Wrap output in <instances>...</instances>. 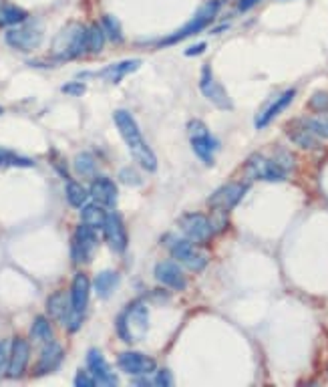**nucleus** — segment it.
I'll return each mask as SVG.
<instances>
[{
  "label": "nucleus",
  "instance_id": "f257e3e1",
  "mask_svg": "<svg viewBox=\"0 0 328 387\" xmlns=\"http://www.w3.org/2000/svg\"><path fill=\"white\" fill-rule=\"evenodd\" d=\"M113 119H115L117 129H119L121 137L125 139V143H127L129 152L133 155V159H136L145 172H155L157 170V155L149 148L147 139L141 134V129H139V125H137L133 116L129 111H125V109H117Z\"/></svg>",
  "mask_w": 328,
  "mask_h": 387
},
{
  "label": "nucleus",
  "instance_id": "f03ea898",
  "mask_svg": "<svg viewBox=\"0 0 328 387\" xmlns=\"http://www.w3.org/2000/svg\"><path fill=\"white\" fill-rule=\"evenodd\" d=\"M292 170V155L280 152L278 157H268L264 154H254L246 161V174L252 180L264 182H284Z\"/></svg>",
  "mask_w": 328,
  "mask_h": 387
},
{
  "label": "nucleus",
  "instance_id": "7ed1b4c3",
  "mask_svg": "<svg viewBox=\"0 0 328 387\" xmlns=\"http://www.w3.org/2000/svg\"><path fill=\"white\" fill-rule=\"evenodd\" d=\"M115 327L121 341H125L129 345L141 341L149 329V310L145 307V303L136 301V303L127 305L117 317Z\"/></svg>",
  "mask_w": 328,
  "mask_h": 387
},
{
  "label": "nucleus",
  "instance_id": "20e7f679",
  "mask_svg": "<svg viewBox=\"0 0 328 387\" xmlns=\"http://www.w3.org/2000/svg\"><path fill=\"white\" fill-rule=\"evenodd\" d=\"M83 53H87V29L81 24H69L53 40V55L58 61L77 58Z\"/></svg>",
  "mask_w": 328,
  "mask_h": 387
},
{
  "label": "nucleus",
  "instance_id": "39448f33",
  "mask_svg": "<svg viewBox=\"0 0 328 387\" xmlns=\"http://www.w3.org/2000/svg\"><path fill=\"white\" fill-rule=\"evenodd\" d=\"M89 292H91V281L85 272H77L71 285V310L69 317L65 321L69 333H75L81 329L83 319H85V310H87V303H89Z\"/></svg>",
  "mask_w": 328,
  "mask_h": 387
},
{
  "label": "nucleus",
  "instance_id": "423d86ee",
  "mask_svg": "<svg viewBox=\"0 0 328 387\" xmlns=\"http://www.w3.org/2000/svg\"><path fill=\"white\" fill-rule=\"evenodd\" d=\"M220 8H222V0H210V2H206V4L197 10V15H195L188 24H183L175 35H170L167 39H163L159 45H161V47L175 45V42H179V40L188 39V37H193V35L202 33L204 29H208V26L212 24L213 19H215V15L220 13Z\"/></svg>",
  "mask_w": 328,
  "mask_h": 387
},
{
  "label": "nucleus",
  "instance_id": "0eeeda50",
  "mask_svg": "<svg viewBox=\"0 0 328 387\" xmlns=\"http://www.w3.org/2000/svg\"><path fill=\"white\" fill-rule=\"evenodd\" d=\"M167 240L170 242H165V246L170 248L172 256H174L181 267H186L188 271L202 272L208 267V258L197 251L195 242H192L190 238H186V236H174L172 234Z\"/></svg>",
  "mask_w": 328,
  "mask_h": 387
},
{
  "label": "nucleus",
  "instance_id": "6e6552de",
  "mask_svg": "<svg viewBox=\"0 0 328 387\" xmlns=\"http://www.w3.org/2000/svg\"><path fill=\"white\" fill-rule=\"evenodd\" d=\"M177 226L181 234L186 238H190L195 244H204V242H210L212 236L215 234V226L213 222L202 212H188L183 214L179 220H177Z\"/></svg>",
  "mask_w": 328,
  "mask_h": 387
},
{
  "label": "nucleus",
  "instance_id": "1a4fd4ad",
  "mask_svg": "<svg viewBox=\"0 0 328 387\" xmlns=\"http://www.w3.org/2000/svg\"><path fill=\"white\" fill-rule=\"evenodd\" d=\"M188 132H190L192 150L195 152V155H197L204 164L212 166L213 154H215L218 148H220L218 139H213V137L210 136V132H208V127H206L202 121H195V119L188 123Z\"/></svg>",
  "mask_w": 328,
  "mask_h": 387
},
{
  "label": "nucleus",
  "instance_id": "9d476101",
  "mask_svg": "<svg viewBox=\"0 0 328 387\" xmlns=\"http://www.w3.org/2000/svg\"><path fill=\"white\" fill-rule=\"evenodd\" d=\"M97 246H99V238H97V230L81 224L73 234V242H71V258L75 264H87L93 254H95Z\"/></svg>",
  "mask_w": 328,
  "mask_h": 387
},
{
  "label": "nucleus",
  "instance_id": "9b49d317",
  "mask_svg": "<svg viewBox=\"0 0 328 387\" xmlns=\"http://www.w3.org/2000/svg\"><path fill=\"white\" fill-rule=\"evenodd\" d=\"M4 40L17 51H35L42 40V26L39 22H26L20 29H10L4 35Z\"/></svg>",
  "mask_w": 328,
  "mask_h": 387
},
{
  "label": "nucleus",
  "instance_id": "f8f14e48",
  "mask_svg": "<svg viewBox=\"0 0 328 387\" xmlns=\"http://www.w3.org/2000/svg\"><path fill=\"white\" fill-rule=\"evenodd\" d=\"M199 91H202V95L206 97L210 103H213L215 107H220V109H232V101H230V97L226 93V89L215 81L210 65H206V67L202 69Z\"/></svg>",
  "mask_w": 328,
  "mask_h": 387
},
{
  "label": "nucleus",
  "instance_id": "ddd939ff",
  "mask_svg": "<svg viewBox=\"0 0 328 387\" xmlns=\"http://www.w3.org/2000/svg\"><path fill=\"white\" fill-rule=\"evenodd\" d=\"M117 365H119V369H121L123 373L133 375V377H145V375H151L155 371L154 359L147 357L145 353H139V351H125V353H119Z\"/></svg>",
  "mask_w": 328,
  "mask_h": 387
},
{
  "label": "nucleus",
  "instance_id": "4468645a",
  "mask_svg": "<svg viewBox=\"0 0 328 387\" xmlns=\"http://www.w3.org/2000/svg\"><path fill=\"white\" fill-rule=\"evenodd\" d=\"M246 192H248V186H246V184L232 182V184H226V186H222L220 190H215V192L210 196L208 204H210L212 208H215V210L230 212L232 208H236V206L242 202V198L246 196Z\"/></svg>",
  "mask_w": 328,
  "mask_h": 387
},
{
  "label": "nucleus",
  "instance_id": "2eb2a0df",
  "mask_svg": "<svg viewBox=\"0 0 328 387\" xmlns=\"http://www.w3.org/2000/svg\"><path fill=\"white\" fill-rule=\"evenodd\" d=\"M87 369H89V373L93 375L95 384H99V386H117L115 373L111 371L109 363L105 361V357L99 349H89Z\"/></svg>",
  "mask_w": 328,
  "mask_h": 387
},
{
  "label": "nucleus",
  "instance_id": "dca6fc26",
  "mask_svg": "<svg viewBox=\"0 0 328 387\" xmlns=\"http://www.w3.org/2000/svg\"><path fill=\"white\" fill-rule=\"evenodd\" d=\"M154 276L167 289L172 290H183L186 289V274L181 271V267L174 260H163L159 264H155Z\"/></svg>",
  "mask_w": 328,
  "mask_h": 387
},
{
  "label": "nucleus",
  "instance_id": "f3484780",
  "mask_svg": "<svg viewBox=\"0 0 328 387\" xmlns=\"http://www.w3.org/2000/svg\"><path fill=\"white\" fill-rule=\"evenodd\" d=\"M103 234H105V240L109 244V248L113 252H123L127 248V232H125V226H123V220L117 212L107 214V220H105V226H103Z\"/></svg>",
  "mask_w": 328,
  "mask_h": 387
},
{
  "label": "nucleus",
  "instance_id": "a211bd4d",
  "mask_svg": "<svg viewBox=\"0 0 328 387\" xmlns=\"http://www.w3.org/2000/svg\"><path fill=\"white\" fill-rule=\"evenodd\" d=\"M28 357H31V345H28V341L22 339V337H15L13 339V347H10V363H8L6 375L13 377V379H19L20 375L26 371Z\"/></svg>",
  "mask_w": 328,
  "mask_h": 387
},
{
  "label": "nucleus",
  "instance_id": "6ab92c4d",
  "mask_svg": "<svg viewBox=\"0 0 328 387\" xmlns=\"http://www.w3.org/2000/svg\"><path fill=\"white\" fill-rule=\"evenodd\" d=\"M294 97H296V89H288V91L280 93L268 107H264V109L258 113V117H256V127H258V129H264L266 125H270L272 121L280 116V113L288 107L290 103L294 101Z\"/></svg>",
  "mask_w": 328,
  "mask_h": 387
},
{
  "label": "nucleus",
  "instance_id": "aec40b11",
  "mask_svg": "<svg viewBox=\"0 0 328 387\" xmlns=\"http://www.w3.org/2000/svg\"><path fill=\"white\" fill-rule=\"evenodd\" d=\"M89 196L99 202L105 208H115L117 204V186L113 184V180L105 177V175H97L91 182L89 188Z\"/></svg>",
  "mask_w": 328,
  "mask_h": 387
},
{
  "label": "nucleus",
  "instance_id": "412c9836",
  "mask_svg": "<svg viewBox=\"0 0 328 387\" xmlns=\"http://www.w3.org/2000/svg\"><path fill=\"white\" fill-rule=\"evenodd\" d=\"M60 361H63V347L57 341L44 343V347L40 351L39 363L35 368V375H47V373L55 371L60 365Z\"/></svg>",
  "mask_w": 328,
  "mask_h": 387
},
{
  "label": "nucleus",
  "instance_id": "4be33fe9",
  "mask_svg": "<svg viewBox=\"0 0 328 387\" xmlns=\"http://www.w3.org/2000/svg\"><path fill=\"white\" fill-rule=\"evenodd\" d=\"M139 65H141V61H137V58H127V61H121V63H113V65H109V67H105L103 71H99L97 75L99 77H103L105 81H109V83H119L123 77H127L129 73H133L139 69Z\"/></svg>",
  "mask_w": 328,
  "mask_h": 387
},
{
  "label": "nucleus",
  "instance_id": "5701e85b",
  "mask_svg": "<svg viewBox=\"0 0 328 387\" xmlns=\"http://www.w3.org/2000/svg\"><path fill=\"white\" fill-rule=\"evenodd\" d=\"M107 210H105V206H101L99 202H91V204H85V206H81V222L83 224H87V226H91V228H95V230H103V226H105V220H107Z\"/></svg>",
  "mask_w": 328,
  "mask_h": 387
},
{
  "label": "nucleus",
  "instance_id": "b1692460",
  "mask_svg": "<svg viewBox=\"0 0 328 387\" xmlns=\"http://www.w3.org/2000/svg\"><path fill=\"white\" fill-rule=\"evenodd\" d=\"M47 310H49V315H51L55 321L65 323L67 317H69V310H71V297H67L65 292H55V294H51L49 301H47Z\"/></svg>",
  "mask_w": 328,
  "mask_h": 387
},
{
  "label": "nucleus",
  "instance_id": "393cba45",
  "mask_svg": "<svg viewBox=\"0 0 328 387\" xmlns=\"http://www.w3.org/2000/svg\"><path fill=\"white\" fill-rule=\"evenodd\" d=\"M117 285H119V274L115 271L99 272L93 281L97 297H101V299H109L113 294V290L117 289Z\"/></svg>",
  "mask_w": 328,
  "mask_h": 387
},
{
  "label": "nucleus",
  "instance_id": "a878e982",
  "mask_svg": "<svg viewBox=\"0 0 328 387\" xmlns=\"http://www.w3.org/2000/svg\"><path fill=\"white\" fill-rule=\"evenodd\" d=\"M288 136H290V139L296 143V145H300V148H304V150H312V148H316V145H318L316 134L310 129L304 121H302V125H300V127H292V129H288Z\"/></svg>",
  "mask_w": 328,
  "mask_h": 387
},
{
  "label": "nucleus",
  "instance_id": "bb28decb",
  "mask_svg": "<svg viewBox=\"0 0 328 387\" xmlns=\"http://www.w3.org/2000/svg\"><path fill=\"white\" fill-rule=\"evenodd\" d=\"M31 337H33L35 341H39V343H49V341H53V327H51L49 319L37 317L35 323H33V327H31Z\"/></svg>",
  "mask_w": 328,
  "mask_h": 387
},
{
  "label": "nucleus",
  "instance_id": "cd10ccee",
  "mask_svg": "<svg viewBox=\"0 0 328 387\" xmlns=\"http://www.w3.org/2000/svg\"><path fill=\"white\" fill-rule=\"evenodd\" d=\"M105 39H107V35H105L103 26L91 24L87 29V53H99L105 45Z\"/></svg>",
  "mask_w": 328,
  "mask_h": 387
},
{
  "label": "nucleus",
  "instance_id": "c85d7f7f",
  "mask_svg": "<svg viewBox=\"0 0 328 387\" xmlns=\"http://www.w3.org/2000/svg\"><path fill=\"white\" fill-rule=\"evenodd\" d=\"M89 192L79 182H67V200L73 208H81L87 204Z\"/></svg>",
  "mask_w": 328,
  "mask_h": 387
},
{
  "label": "nucleus",
  "instance_id": "c756f323",
  "mask_svg": "<svg viewBox=\"0 0 328 387\" xmlns=\"http://www.w3.org/2000/svg\"><path fill=\"white\" fill-rule=\"evenodd\" d=\"M0 166H2V168H33L35 161L28 159V157L13 154V152H8V150H0Z\"/></svg>",
  "mask_w": 328,
  "mask_h": 387
},
{
  "label": "nucleus",
  "instance_id": "7c9ffc66",
  "mask_svg": "<svg viewBox=\"0 0 328 387\" xmlns=\"http://www.w3.org/2000/svg\"><path fill=\"white\" fill-rule=\"evenodd\" d=\"M26 20V13L19 8V6H4L0 8V24H6V26H15Z\"/></svg>",
  "mask_w": 328,
  "mask_h": 387
},
{
  "label": "nucleus",
  "instance_id": "2f4dec72",
  "mask_svg": "<svg viewBox=\"0 0 328 387\" xmlns=\"http://www.w3.org/2000/svg\"><path fill=\"white\" fill-rule=\"evenodd\" d=\"M75 170H77V174L85 175V177H93L97 174V164L93 155L87 154V152L79 154L75 157Z\"/></svg>",
  "mask_w": 328,
  "mask_h": 387
},
{
  "label": "nucleus",
  "instance_id": "473e14b6",
  "mask_svg": "<svg viewBox=\"0 0 328 387\" xmlns=\"http://www.w3.org/2000/svg\"><path fill=\"white\" fill-rule=\"evenodd\" d=\"M101 26H103V31H105V35H107V39L109 40H113V42H121V40H123L121 24H119V20H117L115 17L105 15V17L101 19Z\"/></svg>",
  "mask_w": 328,
  "mask_h": 387
},
{
  "label": "nucleus",
  "instance_id": "72a5a7b5",
  "mask_svg": "<svg viewBox=\"0 0 328 387\" xmlns=\"http://www.w3.org/2000/svg\"><path fill=\"white\" fill-rule=\"evenodd\" d=\"M10 347L13 343L6 339H0V375H6L8 363H10Z\"/></svg>",
  "mask_w": 328,
  "mask_h": 387
},
{
  "label": "nucleus",
  "instance_id": "f704fd0d",
  "mask_svg": "<svg viewBox=\"0 0 328 387\" xmlns=\"http://www.w3.org/2000/svg\"><path fill=\"white\" fill-rule=\"evenodd\" d=\"M304 123L309 125L310 129H312L316 136L328 137V121H320V119H309V121H304Z\"/></svg>",
  "mask_w": 328,
  "mask_h": 387
},
{
  "label": "nucleus",
  "instance_id": "c9c22d12",
  "mask_svg": "<svg viewBox=\"0 0 328 387\" xmlns=\"http://www.w3.org/2000/svg\"><path fill=\"white\" fill-rule=\"evenodd\" d=\"M310 107L316 111H327L328 109V93H314L310 99Z\"/></svg>",
  "mask_w": 328,
  "mask_h": 387
},
{
  "label": "nucleus",
  "instance_id": "e433bc0d",
  "mask_svg": "<svg viewBox=\"0 0 328 387\" xmlns=\"http://www.w3.org/2000/svg\"><path fill=\"white\" fill-rule=\"evenodd\" d=\"M172 384H174L172 371H170V369H159V371H157V375H155V386L172 387Z\"/></svg>",
  "mask_w": 328,
  "mask_h": 387
},
{
  "label": "nucleus",
  "instance_id": "4c0bfd02",
  "mask_svg": "<svg viewBox=\"0 0 328 387\" xmlns=\"http://www.w3.org/2000/svg\"><path fill=\"white\" fill-rule=\"evenodd\" d=\"M75 386L93 387L95 386V379H93V375H91V373H87V371H79L77 377H75Z\"/></svg>",
  "mask_w": 328,
  "mask_h": 387
},
{
  "label": "nucleus",
  "instance_id": "58836bf2",
  "mask_svg": "<svg viewBox=\"0 0 328 387\" xmlns=\"http://www.w3.org/2000/svg\"><path fill=\"white\" fill-rule=\"evenodd\" d=\"M63 93L73 97H81L83 93H85V85H83V83H69V85L63 87Z\"/></svg>",
  "mask_w": 328,
  "mask_h": 387
},
{
  "label": "nucleus",
  "instance_id": "ea45409f",
  "mask_svg": "<svg viewBox=\"0 0 328 387\" xmlns=\"http://www.w3.org/2000/svg\"><path fill=\"white\" fill-rule=\"evenodd\" d=\"M206 51V42H199V45H193L186 51V57H195V55H202Z\"/></svg>",
  "mask_w": 328,
  "mask_h": 387
},
{
  "label": "nucleus",
  "instance_id": "a19ab883",
  "mask_svg": "<svg viewBox=\"0 0 328 387\" xmlns=\"http://www.w3.org/2000/svg\"><path fill=\"white\" fill-rule=\"evenodd\" d=\"M260 0H238V10H242V13H246V10H250L252 6H256Z\"/></svg>",
  "mask_w": 328,
  "mask_h": 387
},
{
  "label": "nucleus",
  "instance_id": "79ce46f5",
  "mask_svg": "<svg viewBox=\"0 0 328 387\" xmlns=\"http://www.w3.org/2000/svg\"><path fill=\"white\" fill-rule=\"evenodd\" d=\"M121 180L125 182V184H139L137 180H131V177H137L136 174H133V170H121Z\"/></svg>",
  "mask_w": 328,
  "mask_h": 387
},
{
  "label": "nucleus",
  "instance_id": "37998d69",
  "mask_svg": "<svg viewBox=\"0 0 328 387\" xmlns=\"http://www.w3.org/2000/svg\"><path fill=\"white\" fill-rule=\"evenodd\" d=\"M0 113H2V107H0Z\"/></svg>",
  "mask_w": 328,
  "mask_h": 387
}]
</instances>
